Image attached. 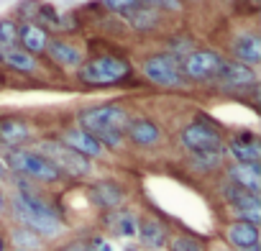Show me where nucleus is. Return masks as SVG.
Here are the masks:
<instances>
[{
    "mask_svg": "<svg viewBox=\"0 0 261 251\" xmlns=\"http://www.w3.org/2000/svg\"><path fill=\"white\" fill-rule=\"evenodd\" d=\"M11 210L13 218L21 223V228L36 233L39 238H54L64 231V220L54 210V205L36 190L34 182L23 177L18 180V190L11 200Z\"/></svg>",
    "mask_w": 261,
    "mask_h": 251,
    "instance_id": "f257e3e1",
    "label": "nucleus"
},
{
    "mask_svg": "<svg viewBox=\"0 0 261 251\" xmlns=\"http://www.w3.org/2000/svg\"><path fill=\"white\" fill-rule=\"evenodd\" d=\"M128 118L130 113L123 103H102L77 113V129L95 136L102 149H120L125 141Z\"/></svg>",
    "mask_w": 261,
    "mask_h": 251,
    "instance_id": "f03ea898",
    "label": "nucleus"
},
{
    "mask_svg": "<svg viewBox=\"0 0 261 251\" xmlns=\"http://www.w3.org/2000/svg\"><path fill=\"white\" fill-rule=\"evenodd\" d=\"M134 74L130 64L123 54L115 52H100V54H87L85 62L74 69V80L85 87H113L123 85Z\"/></svg>",
    "mask_w": 261,
    "mask_h": 251,
    "instance_id": "7ed1b4c3",
    "label": "nucleus"
},
{
    "mask_svg": "<svg viewBox=\"0 0 261 251\" xmlns=\"http://www.w3.org/2000/svg\"><path fill=\"white\" fill-rule=\"evenodd\" d=\"M3 162L8 169H13L16 174H21L23 180H29L34 185H54L62 180L59 169L34 149H11Z\"/></svg>",
    "mask_w": 261,
    "mask_h": 251,
    "instance_id": "20e7f679",
    "label": "nucleus"
},
{
    "mask_svg": "<svg viewBox=\"0 0 261 251\" xmlns=\"http://www.w3.org/2000/svg\"><path fill=\"white\" fill-rule=\"evenodd\" d=\"M141 77L156 87L164 90H179L185 87V77H182V59L172 52H151L149 57H144L141 62Z\"/></svg>",
    "mask_w": 261,
    "mask_h": 251,
    "instance_id": "39448f33",
    "label": "nucleus"
},
{
    "mask_svg": "<svg viewBox=\"0 0 261 251\" xmlns=\"http://www.w3.org/2000/svg\"><path fill=\"white\" fill-rule=\"evenodd\" d=\"M225 54L218 49H207V46H195L192 52H187L182 57V77L185 82H215L223 64H225Z\"/></svg>",
    "mask_w": 261,
    "mask_h": 251,
    "instance_id": "423d86ee",
    "label": "nucleus"
},
{
    "mask_svg": "<svg viewBox=\"0 0 261 251\" xmlns=\"http://www.w3.org/2000/svg\"><path fill=\"white\" fill-rule=\"evenodd\" d=\"M179 144L190 154H197V152H218V149H223L225 139H223V131L218 129L215 120H210L207 115L197 113L195 120H190L179 131Z\"/></svg>",
    "mask_w": 261,
    "mask_h": 251,
    "instance_id": "0eeeda50",
    "label": "nucleus"
},
{
    "mask_svg": "<svg viewBox=\"0 0 261 251\" xmlns=\"http://www.w3.org/2000/svg\"><path fill=\"white\" fill-rule=\"evenodd\" d=\"M34 152H39L41 157H46L57 169H59V174L64 177H87L90 172H92V164H90V159H85L82 154H77V152H72L69 146H64L62 141H57V139H41V141H36V149Z\"/></svg>",
    "mask_w": 261,
    "mask_h": 251,
    "instance_id": "6e6552de",
    "label": "nucleus"
},
{
    "mask_svg": "<svg viewBox=\"0 0 261 251\" xmlns=\"http://www.w3.org/2000/svg\"><path fill=\"white\" fill-rule=\"evenodd\" d=\"M125 139L139 149H154L164 141V126L149 115H130L125 126Z\"/></svg>",
    "mask_w": 261,
    "mask_h": 251,
    "instance_id": "1a4fd4ad",
    "label": "nucleus"
},
{
    "mask_svg": "<svg viewBox=\"0 0 261 251\" xmlns=\"http://www.w3.org/2000/svg\"><path fill=\"white\" fill-rule=\"evenodd\" d=\"M228 54L233 62H241L246 67H253L261 62V36L256 29H241L228 44Z\"/></svg>",
    "mask_w": 261,
    "mask_h": 251,
    "instance_id": "9d476101",
    "label": "nucleus"
},
{
    "mask_svg": "<svg viewBox=\"0 0 261 251\" xmlns=\"http://www.w3.org/2000/svg\"><path fill=\"white\" fill-rule=\"evenodd\" d=\"M44 57H46L54 67H59V69H77V67L85 62L87 52H85L80 44L69 41V39L54 36V39H49V46H46V54H44Z\"/></svg>",
    "mask_w": 261,
    "mask_h": 251,
    "instance_id": "9b49d317",
    "label": "nucleus"
},
{
    "mask_svg": "<svg viewBox=\"0 0 261 251\" xmlns=\"http://www.w3.org/2000/svg\"><path fill=\"white\" fill-rule=\"evenodd\" d=\"M0 67L11 74H21V77H36L41 74V62L36 57H31L29 52H23L21 46H11V49H0Z\"/></svg>",
    "mask_w": 261,
    "mask_h": 251,
    "instance_id": "f8f14e48",
    "label": "nucleus"
},
{
    "mask_svg": "<svg viewBox=\"0 0 261 251\" xmlns=\"http://www.w3.org/2000/svg\"><path fill=\"white\" fill-rule=\"evenodd\" d=\"M57 141H62L64 146H69L72 152H77V154H82L85 159H100L102 154H105V149L100 146V141L95 139V136H90L87 131H82V129H77V126H72V129H64L59 136H57Z\"/></svg>",
    "mask_w": 261,
    "mask_h": 251,
    "instance_id": "ddd939ff",
    "label": "nucleus"
},
{
    "mask_svg": "<svg viewBox=\"0 0 261 251\" xmlns=\"http://www.w3.org/2000/svg\"><path fill=\"white\" fill-rule=\"evenodd\" d=\"M223 149H228L236 164H258L261 159V144L253 131H238Z\"/></svg>",
    "mask_w": 261,
    "mask_h": 251,
    "instance_id": "4468645a",
    "label": "nucleus"
},
{
    "mask_svg": "<svg viewBox=\"0 0 261 251\" xmlns=\"http://www.w3.org/2000/svg\"><path fill=\"white\" fill-rule=\"evenodd\" d=\"M215 82H220L228 90H241L243 92L246 87H256L258 77H256V69L253 67H246L241 62L225 59V64H223V69H220V74H218Z\"/></svg>",
    "mask_w": 261,
    "mask_h": 251,
    "instance_id": "2eb2a0df",
    "label": "nucleus"
},
{
    "mask_svg": "<svg viewBox=\"0 0 261 251\" xmlns=\"http://www.w3.org/2000/svg\"><path fill=\"white\" fill-rule=\"evenodd\" d=\"M49 31L34 21H26V23H18V46L23 52H29L31 57L41 59L46 54V46H49Z\"/></svg>",
    "mask_w": 261,
    "mask_h": 251,
    "instance_id": "dca6fc26",
    "label": "nucleus"
},
{
    "mask_svg": "<svg viewBox=\"0 0 261 251\" xmlns=\"http://www.w3.org/2000/svg\"><path fill=\"white\" fill-rule=\"evenodd\" d=\"M29 141H34V134L23 118L16 115L0 118V144H6L8 149H23V144Z\"/></svg>",
    "mask_w": 261,
    "mask_h": 251,
    "instance_id": "f3484780",
    "label": "nucleus"
},
{
    "mask_svg": "<svg viewBox=\"0 0 261 251\" xmlns=\"http://www.w3.org/2000/svg\"><path fill=\"white\" fill-rule=\"evenodd\" d=\"M225 174H228V182L238 185L246 192L258 195V190H261V167L258 164H236L233 162L225 169Z\"/></svg>",
    "mask_w": 261,
    "mask_h": 251,
    "instance_id": "a211bd4d",
    "label": "nucleus"
},
{
    "mask_svg": "<svg viewBox=\"0 0 261 251\" xmlns=\"http://www.w3.org/2000/svg\"><path fill=\"white\" fill-rule=\"evenodd\" d=\"M90 195H92V200H95L100 208H105V210H118V208L123 205V200H125V190H123L118 182H110V180L95 182V185L90 187Z\"/></svg>",
    "mask_w": 261,
    "mask_h": 251,
    "instance_id": "6ab92c4d",
    "label": "nucleus"
},
{
    "mask_svg": "<svg viewBox=\"0 0 261 251\" xmlns=\"http://www.w3.org/2000/svg\"><path fill=\"white\" fill-rule=\"evenodd\" d=\"M225 238L233 248L243 251V248H251V246H258V225L253 223H246V220H233L228 228H225Z\"/></svg>",
    "mask_w": 261,
    "mask_h": 251,
    "instance_id": "aec40b11",
    "label": "nucleus"
},
{
    "mask_svg": "<svg viewBox=\"0 0 261 251\" xmlns=\"http://www.w3.org/2000/svg\"><path fill=\"white\" fill-rule=\"evenodd\" d=\"M128 23L134 26L139 34H149V31H159V26L164 23V16L156 11V8H151V6H146V3H141L136 11H130L128 16Z\"/></svg>",
    "mask_w": 261,
    "mask_h": 251,
    "instance_id": "412c9836",
    "label": "nucleus"
},
{
    "mask_svg": "<svg viewBox=\"0 0 261 251\" xmlns=\"http://www.w3.org/2000/svg\"><path fill=\"white\" fill-rule=\"evenodd\" d=\"M136 236H139L141 243L149 246V248H164L167 241H169L167 228H164L159 220H154V218H149V220H139V233H136Z\"/></svg>",
    "mask_w": 261,
    "mask_h": 251,
    "instance_id": "4be33fe9",
    "label": "nucleus"
},
{
    "mask_svg": "<svg viewBox=\"0 0 261 251\" xmlns=\"http://www.w3.org/2000/svg\"><path fill=\"white\" fill-rule=\"evenodd\" d=\"M223 157H225V149H218V152H197V154H190V167L200 174H207V172H218L223 167Z\"/></svg>",
    "mask_w": 261,
    "mask_h": 251,
    "instance_id": "5701e85b",
    "label": "nucleus"
},
{
    "mask_svg": "<svg viewBox=\"0 0 261 251\" xmlns=\"http://www.w3.org/2000/svg\"><path fill=\"white\" fill-rule=\"evenodd\" d=\"M110 225H113V233L123 238H134L139 233V215L128 213V210H115L110 215Z\"/></svg>",
    "mask_w": 261,
    "mask_h": 251,
    "instance_id": "b1692460",
    "label": "nucleus"
},
{
    "mask_svg": "<svg viewBox=\"0 0 261 251\" xmlns=\"http://www.w3.org/2000/svg\"><path fill=\"white\" fill-rule=\"evenodd\" d=\"M18 46V21L16 18H0V49Z\"/></svg>",
    "mask_w": 261,
    "mask_h": 251,
    "instance_id": "393cba45",
    "label": "nucleus"
},
{
    "mask_svg": "<svg viewBox=\"0 0 261 251\" xmlns=\"http://www.w3.org/2000/svg\"><path fill=\"white\" fill-rule=\"evenodd\" d=\"M144 3V0H100V6L108 11V13H113V16H128L130 11H136L139 6Z\"/></svg>",
    "mask_w": 261,
    "mask_h": 251,
    "instance_id": "a878e982",
    "label": "nucleus"
},
{
    "mask_svg": "<svg viewBox=\"0 0 261 251\" xmlns=\"http://www.w3.org/2000/svg\"><path fill=\"white\" fill-rule=\"evenodd\" d=\"M167 246L169 251H205V243L195 236H172Z\"/></svg>",
    "mask_w": 261,
    "mask_h": 251,
    "instance_id": "bb28decb",
    "label": "nucleus"
},
{
    "mask_svg": "<svg viewBox=\"0 0 261 251\" xmlns=\"http://www.w3.org/2000/svg\"><path fill=\"white\" fill-rule=\"evenodd\" d=\"M13 241H16V248H21V251H34L39 246V236L26 231V228H18L13 233Z\"/></svg>",
    "mask_w": 261,
    "mask_h": 251,
    "instance_id": "cd10ccee",
    "label": "nucleus"
},
{
    "mask_svg": "<svg viewBox=\"0 0 261 251\" xmlns=\"http://www.w3.org/2000/svg\"><path fill=\"white\" fill-rule=\"evenodd\" d=\"M144 3L151 6V8H156L162 16H164V13H172V16H174V13L182 11V0H144Z\"/></svg>",
    "mask_w": 261,
    "mask_h": 251,
    "instance_id": "c85d7f7f",
    "label": "nucleus"
},
{
    "mask_svg": "<svg viewBox=\"0 0 261 251\" xmlns=\"http://www.w3.org/2000/svg\"><path fill=\"white\" fill-rule=\"evenodd\" d=\"M57 251H90L82 241H74V243H67V246H62V248H57Z\"/></svg>",
    "mask_w": 261,
    "mask_h": 251,
    "instance_id": "c756f323",
    "label": "nucleus"
},
{
    "mask_svg": "<svg viewBox=\"0 0 261 251\" xmlns=\"http://www.w3.org/2000/svg\"><path fill=\"white\" fill-rule=\"evenodd\" d=\"M6 174H8V167H6V162H3V159H0V180H3Z\"/></svg>",
    "mask_w": 261,
    "mask_h": 251,
    "instance_id": "7c9ffc66",
    "label": "nucleus"
},
{
    "mask_svg": "<svg viewBox=\"0 0 261 251\" xmlns=\"http://www.w3.org/2000/svg\"><path fill=\"white\" fill-rule=\"evenodd\" d=\"M3 213H6V195L0 192V215H3Z\"/></svg>",
    "mask_w": 261,
    "mask_h": 251,
    "instance_id": "2f4dec72",
    "label": "nucleus"
},
{
    "mask_svg": "<svg viewBox=\"0 0 261 251\" xmlns=\"http://www.w3.org/2000/svg\"><path fill=\"white\" fill-rule=\"evenodd\" d=\"M243 3H248V6H251V11H256V8H258V0H243Z\"/></svg>",
    "mask_w": 261,
    "mask_h": 251,
    "instance_id": "473e14b6",
    "label": "nucleus"
},
{
    "mask_svg": "<svg viewBox=\"0 0 261 251\" xmlns=\"http://www.w3.org/2000/svg\"><path fill=\"white\" fill-rule=\"evenodd\" d=\"M97 251H113V248H110L108 243H100V246H97Z\"/></svg>",
    "mask_w": 261,
    "mask_h": 251,
    "instance_id": "72a5a7b5",
    "label": "nucleus"
},
{
    "mask_svg": "<svg viewBox=\"0 0 261 251\" xmlns=\"http://www.w3.org/2000/svg\"><path fill=\"white\" fill-rule=\"evenodd\" d=\"M0 251H6V241L3 238H0Z\"/></svg>",
    "mask_w": 261,
    "mask_h": 251,
    "instance_id": "f704fd0d",
    "label": "nucleus"
},
{
    "mask_svg": "<svg viewBox=\"0 0 261 251\" xmlns=\"http://www.w3.org/2000/svg\"><path fill=\"white\" fill-rule=\"evenodd\" d=\"M243 251H261L258 246H251V248H243Z\"/></svg>",
    "mask_w": 261,
    "mask_h": 251,
    "instance_id": "c9c22d12",
    "label": "nucleus"
},
{
    "mask_svg": "<svg viewBox=\"0 0 261 251\" xmlns=\"http://www.w3.org/2000/svg\"><path fill=\"white\" fill-rule=\"evenodd\" d=\"M125 251H139V248H125Z\"/></svg>",
    "mask_w": 261,
    "mask_h": 251,
    "instance_id": "e433bc0d",
    "label": "nucleus"
},
{
    "mask_svg": "<svg viewBox=\"0 0 261 251\" xmlns=\"http://www.w3.org/2000/svg\"><path fill=\"white\" fill-rule=\"evenodd\" d=\"M16 251H21V248H16Z\"/></svg>",
    "mask_w": 261,
    "mask_h": 251,
    "instance_id": "4c0bfd02",
    "label": "nucleus"
},
{
    "mask_svg": "<svg viewBox=\"0 0 261 251\" xmlns=\"http://www.w3.org/2000/svg\"><path fill=\"white\" fill-rule=\"evenodd\" d=\"M192 3H195V0H192Z\"/></svg>",
    "mask_w": 261,
    "mask_h": 251,
    "instance_id": "58836bf2",
    "label": "nucleus"
}]
</instances>
